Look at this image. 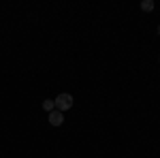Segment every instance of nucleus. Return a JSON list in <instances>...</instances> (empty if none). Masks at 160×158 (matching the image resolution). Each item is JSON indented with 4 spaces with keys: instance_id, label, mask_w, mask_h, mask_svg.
<instances>
[{
    "instance_id": "39448f33",
    "label": "nucleus",
    "mask_w": 160,
    "mask_h": 158,
    "mask_svg": "<svg viewBox=\"0 0 160 158\" xmlns=\"http://www.w3.org/2000/svg\"><path fill=\"white\" fill-rule=\"evenodd\" d=\"M158 37H160V24H158Z\"/></svg>"
},
{
    "instance_id": "f03ea898",
    "label": "nucleus",
    "mask_w": 160,
    "mask_h": 158,
    "mask_svg": "<svg viewBox=\"0 0 160 158\" xmlns=\"http://www.w3.org/2000/svg\"><path fill=\"white\" fill-rule=\"evenodd\" d=\"M62 122H64V113L58 109H53L49 113V124L51 126H62Z\"/></svg>"
},
{
    "instance_id": "7ed1b4c3",
    "label": "nucleus",
    "mask_w": 160,
    "mask_h": 158,
    "mask_svg": "<svg viewBox=\"0 0 160 158\" xmlns=\"http://www.w3.org/2000/svg\"><path fill=\"white\" fill-rule=\"evenodd\" d=\"M141 9H143L145 13L154 11V0H143V2H141Z\"/></svg>"
},
{
    "instance_id": "f257e3e1",
    "label": "nucleus",
    "mask_w": 160,
    "mask_h": 158,
    "mask_svg": "<svg viewBox=\"0 0 160 158\" xmlns=\"http://www.w3.org/2000/svg\"><path fill=\"white\" fill-rule=\"evenodd\" d=\"M53 105H56V109L58 111H68L71 107H73V96L71 94H66V92H62L60 96H56V100H53Z\"/></svg>"
},
{
    "instance_id": "20e7f679",
    "label": "nucleus",
    "mask_w": 160,
    "mask_h": 158,
    "mask_svg": "<svg viewBox=\"0 0 160 158\" xmlns=\"http://www.w3.org/2000/svg\"><path fill=\"white\" fill-rule=\"evenodd\" d=\"M43 109H45V111H49V113H51L53 109H56V105H53V100H51V98L43 100Z\"/></svg>"
}]
</instances>
